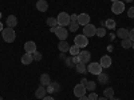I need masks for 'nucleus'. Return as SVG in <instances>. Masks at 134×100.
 <instances>
[{"mask_svg":"<svg viewBox=\"0 0 134 100\" xmlns=\"http://www.w3.org/2000/svg\"><path fill=\"white\" fill-rule=\"evenodd\" d=\"M47 26L50 27V28H54V27H58V19L57 17H48L47 19Z\"/></svg>","mask_w":134,"mask_h":100,"instance_id":"nucleus-23","label":"nucleus"},{"mask_svg":"<svg viewBox=\"0 0 134 100\" xmlns=\"http://www.w3.org/2000/svg\"><path fill=\"white\" fill-rule=\"evenodd\" d=\"M42 100H54V97H51V96H44Z\"/></svg>","mask_w":134,"mask_h":100,"instance_id":"nucleus-39","label":"nucleus"},{"mask_svg":"<svg viewBox=\"0 0 134 100\" xmlns=\"http://www.w3.org/2000/svg\"><path fill=\"white\" fill-rule=\"evenodd\" d=\"M72 61H74V64H78V63L81 61V60H79V56H74V58H72Z\"/></svg>","mask_w":134,"mask_h":100,"instance_id":"nucleus-37","label":"nucleus"},{"mask_svg":"<svg viewBox=\"0 0 134 100\" xmlns=\"http://www.w3.org/2000/svg\"><path fill=\"white\" fill-rule=\"evenodd\" d=\"M72 56H78L79 55V52H81V49H79V47L78 46H72V47H70V51H69Z\"/></svg>","mask_w":134,"mask_h":100,"instance_id":"nucleus-27","label":"nucleus"},{"mask_svg":"<svg viewBox=\"0 0 134 100\" xmlns=\"http://www.w3.org/2000/svg\"><path fill=\"white\" fill-rule=\"evenodd\" d=\"M100 65H102V68H109V67L111 65V58L109 56V55H105V56L100 58Z\"/></svg>","mask_w":134,"mask_h":100,"instance_id":"nucleus-17","label":"nucleus"},{"mask_svg":"<svg viewBox=\"0 0 134 100\" xmlns=\"http://www.w3.org/2000/svg\"><path fill=\"white\" fill-rule=\"evenodd\" d=\"M95 33H97V27L95 26L88 23L83 27V35L86 38H93V36H95Z\"/></svg>","mask_w":134,"mask_h":100,"instance_id":"nucleus-3","label":"nucleus"},{"mask_svg":"<svg viewBox=\"0 0 134 100\" xmlns=\"http://www.w3.org/2000/svg\"><path fill=\"white\" fill-rule=\"evenodd\" d=\"M0 19H2V12H0Z\"/></svg>","mask_w":134,"mask_h":100,"instance_id":"nucleus-47","label":"nucleus"},{"mask_svg":"<svg viewBox=\"0 0 134 100\" xmlns=\"http://www.w3.org/2000/svg\"><path fill=\"white\" fill-rule=\"evenodd\" d=\"M39 80H40V85H43V87H47L51 83V79H50V75L48 73H42Z\"/></svg>","mask_w":134,"mask_h":100,"instance_id":"nucleus-18","label":"nucleus"},{"mask_svg":"<svg viewBox=\"0 0 134 100\" xmlns=\"http://www.w3.org/2000/svg\"><path fill=\"white\" fill-rule=\"evenodd\" d=\"M111 11H113V14H115V15H121L125 11V4L122 3L121 0H118V2L113 3V5H111Z\"/></svg>","mask_w":134,"mask_h":100,"instance_id":"nucleus-6","label":"nucleus"},{"mask_svg":"<svg viewBox=\"0 0 134 100\" xmlns=\"http://www.w3.org/2000/svg\"><path fill=\"white\" fill-rule=\"evenodd\" d=\"M46 90H47V93H54V92H58L60 90V85L57 83V82H51L47 87H46Z\"/></svg>","mask_w":134,"mask_h":100,"instance_id":"nucleus-12","label":"nucleus"},{"mask_svg":"<svg viewBox=\"0 0 134 100\" xmlns=\"http://www.w3.org/2000/svg\"><path fill=\"white\" fill-rule=\"evenodd\" d=\"M88 100H97L98 99V95L97 93H94V91H93V93H88Z\"/></svg>","mask_w":134,"mask_h":100,"instance_id":"nucleus-34","label":"nucleus"},{"mask_svg":"<svg viewBox=\"0 0 134 100\" xmlns=\"http://www.w3.org/2000/svg\"><path fill=\"white\" fill-rule=\"evenodd\" d=\"M103 95H105V97L106 99H111V97H113L114 96V90H113V88H106V90L103 91Z\"/></svg>","mask_w":134,"mask_h":100,"instance_id":"nucleus-24","label":"nucleus"},{"mask_svg":"<svg viewBox=\"0 0 134 100\" xmlns=\"http://www.w3.org/2000/svg\"><path fill=\"white\" fill-rule=\"evenodd\" d=\"M131 48H133V49H134V41H133V43H131Z\"/></svg>","mask_w":134,"mask_h":100,"instance_id":"nucleus-45","label":"nucleus"},{"mask_svg":"<svg viewBox=\"0 0 134 100\" xmlns=\"http://www.w3.org/2000/svg\"><path fill=\"white\" fill-rule=\"evenodd\" d=\"M32 58H34V60H35V61H40L42 60V53L40 52H38V51H35V52H34L32 53Z\"/></svg>","mask_w":134,"mask_h":100,"instance_id":"nucleus-31","label":"nucleus"},{"mask_svg":"<svg viewBox=\"0 0 134 100\" xmlns=\"http://www.w3.org/2000/svg\"><path fill=\"white\" fill-rule=\"evenodd\" d=\"M75 68H76V72H78V73H86V72H87V67H86V64L82 63V61H79L78 64H75Z\"/></svg>","mask_w":134,"mask_h":100,"instance_id":"nucleus-22","label":"nucleus"},{"mask_svg":"<svg viewBox=\"0 0 134 100\" xmlns=\"http://www.w3.org/2000/svg\"><path fill=\"white\" fill-rule=\"evenodd\" d=\"M129 39H130L131 41H134V28H133L131 31H129Z\"/></svg>","mask_w":134,"mask_h":100,"instance_id":"nucleus-36","label":"nucleus"},{"mask_svg":"<svg viewBox=\"0 0 134 100\" xmlns=\"http://www.w3.org/2000/svg\"><path fill=\"white\" fill-rule=\"evenodd\" d=\"M78 56H79V60H81L82 63L87 64L88 61H90V59H91V53L88 52V51H81Z\"/></svg>","mask_w":134,"mask_h":100,"instance_id":"nucleus-11","label":"nucleus"},{"mask_svg":"<svg viewBox=\"0 0 134 100\" xmlns=\"http://www.w3.org/2000/svg\"><path fill=\"white\" fill-rule=\"evenodd\" d=\"M79 100H88V97L87 96H82V97H79Z\"/></svg>","mask_w":134,"mask_h":100,"instance_id":"nucleus-40","label":"nucleus"},{"mask_svg":"<svg viewBox=\"0 0 134 100\" xmlns=\"http://www.w3.org/2000/svg\"><path fill=\"white\" fill-rule=\"evenodd\" d=\"M105 26H106L109 29H114V28H115V21H114L113 19H109V20L105 21Z\"/></svg>","mask_w":134,"mask_h":100,"instance_id":"nucleus-28","label":"nucleus"},{"mask_svg":"<svg viewBox=\"0 0 134 100\" xmlns=\"http://www.w3.org/2000/svg\"><path fill=\"white\" fill-rule=\"evenodd\" d=\"M87 82H88V80H87V79H85V77H83V79L81 80V84H83V85H86V84H87Z\"/></svg>","mask_w":134,"mask_h":100,"instance_id":"nucleus-38","label":"nucleus"},{"mask_svg":"<svg viewBox=\"0 0 134 100\" xmlns=\"http://www.w3.org/2000/svg\"><path fill=\"white\" fill-rule=\"evenodd\" d=\"M127 16L131 17V19H134V7H131V8L127 9Z\"/></svg>","mask_w":134,"mask_h":100,"instance_id":"nucleus-33","label":"nucleus"},{"mask_svg":"<svg viewBox=\"0 0 134 100\" xmlns=\"http://www.w3.org/2000/svg\"><path fill=\"white\" fill-rule=\"evenodd\" d=\"M109 80H110V77H109V75H107V73H105V72H100V73L98 75V79H97V83H99L100 85H105L106 83H109Z\"/></svg>","mask_w":134,"mask_h":100,"instance_id":"nucleus-15","label":"nucleus"},{"mask_svg":"<svg viewBox=\"0 0 134 100\" xmlns=\"http://www.w3.org/2000/svg\"><path fill=\"white\" fill-rule=\"evenodd\" d=\"M64 63H66L67 67H75V64H74V61H72V58H66V59H64Z\"/></svg>","mask_w":134,"mask_h":100,"instance_id":"nucleus-32","label":"nucleus"},{"mask_svg":"<svg viewBox=\"0 0 134 100\" xmlns=\"http://www.w3.org/2000/svg\"><path fill=\"white\" fill-rule=\"evenodd\" d=\"M86 87V91H95V88H97V83L95 82H87V84L85 85Z\"/></svg>","mask_w":134,"mask_h":100,"instance_id":"nucleus-25","label":"nucleus"},{"mask_svg":"<svg viewBox=\"0 0 134 100\" xmlns=\"http://www.w3.org/2000/svg\"><path fill=\"white\" fill-rule=\"evenodd\" d=\"M74 41H75V46H78L79 48H85L88 44V38H86L85 35H78V36H75Z\"/></svg>","mask_w":134,"mask_h":100,"instance_id":"nucleus-5","label":"nucleus"},{"mask_svg":"<svg viewBox=\"0 0 134 100\" xmlns=\"http://www.w3.org/2000/svg\"><path fill=\"white\" fill-rule=\"evenodd\" d=\"M0 100H3V97H2V96H0Z\"/></svg>","mask_w":134,"mask_h":100,"instance_id":"nucleus-48","label":"nucleus"},{"mask_svg":"<svg viewBox=\"0 0 134 100\" xmlns=\"http://www.w3.org/2000/svg\"><path fill=\"white\" fill-rule=\"evenodd\" d=\"M85 93H86V87L83 85V84H76L75 87H74V95L79 99V97H82V96H85Z\"/></svg>","mask_w":134,"mask_h":100,"instance_id":"nucleus-8","label":"nucleus"},{"mask_svg":"<svg viewBox=\"0 0 134 100\" xmlns=\"http://www.w3.org/2000/svg\"><path fill=\"white\" fill-rule=\"evenodd\" d=\"M2 36H3V40L7 41V43H12L15 39H16V33H15V29L14 28H4L2 31Z\"/></svg>","mask_w":134,"mask_h":100,"instance_id":"nucleus-1","label":"nucleus"},{"mask_svg":"<svg viewBox=\"0 0 134 100\" xmlns=\"http://www.w3.org/2000/svg\"><path fill=\"white\" fill-rule=\"evenodd\" d=\"M46 93H47L46 87L40 85V87H38V90L35 91V97H38V99H43L44 96H46Z\"/></svg>","mask_w":134,"mask_h":100,"instance_id":"nucleus-19","label":"nucleus"},{"mask_svg":"<svg viewBox=\"0 0 134 100\" xmlns=\"http://www.w3.org/2000/svg\"><path fill=\"white\" fill-rule=\"evenodd\" d=\"M78 29H79V24H78V21H76V23H72V21H71V23L69 24V31L70 32H76Z\"/></svg>","mask_w":134,"mask_h":100,"instance_id":"nucleus-29","label":"nucleus"},{"mask_svg":"<svg viewBox=\"0 0 134 100\" xmlns=\"http://www.w3.org/2000/svg\"><path fill=\"white\" fill-rule=\"evenodd\" d=\"M34 61V58H32V53H24L23 56H21V63H23L24 65H28Z\"/></svg>","mask_w":134,"mask_h":100,"instance_id":"nucleus-20","label":"nucleus"},{"mask_svg":"<svg viewBox=\"0 0 134 100\" xmlns=\"http://www.w3.org/2000/svg\"><path fill=\"white\" fill-rule=\"evenodd\" d=\"M124 2H126V3H131L133 0H124Z\"/></svg>","mask_w":134,"mask_h":100,"instance_id":"nucleus-44","label":"nucleus"},{"mask_svg":"<svg viewBox=\"0 0 134 100\" xmlns=\"http://www.w3.org/2000/svg\"><path fill=\"white\" fill-rule=\"evenodd\" d=\"M102 70L103 68H102V65H100V63H90L87 67V71L93 75H97V76L102 72Z\"/></svg>","mask_w":134,"mask_h":100,"instance_id":"nucleus-4","label":"nucleus"},{"mask_svg":"<svg viewBox=\"0 0 134 100\" xmlns=\"http://www.w3.org/2000/svg\"><path fill=\"white\" fill-rule=\"evenodd\" d=\"M36 9L40 11V12H46L48 9V3L46 0H38L36 2Z\"/></svg>","mask_w":134,"mask_h":100,"instance_id":"nucleus-13","label":"nucleus"},{"mask_svg":"<svg viewBox=\"0 0 134 100\" xmlns=\"http://www.w3.org/2000/svg\"><path fill=\"white\" fill-rule=\"evenodd\" d=\"M131 40L130 39H124L122 40V43H121V46H122V48H125V49H127V48H131Z\"/></svg>","mask_w":134,"mask_h":100,"instance_id":"nucleus-26","label":"nucleus"},{"mask_svg":"<svg viewBox=\"0 0 134 100\" xmlns=\"http://www.w3.org/2000/svg\"><path fill=\"white\" fill-rule=\"evenodd\" d=\"M24 51L27 52V53H34L36 51V44H35V41H31V40H28V41H26L24 43Z\"/></svg>","mask_w":134,"mask_h":100,"instance_id":"nucleus-9","label":"nucleus"},{"mask_svg":"<svg viewBox=\"0 0 134 100\" xmlns=\"http://www.w3.org/2000/svg\"><path fill=\"white\" fill-rule=\"evenodd\" d=\"M55 33H57V38L59 40H66L67 38H69V31H67L64 27H60L58 26L57 29H55Z\"/></svg>","mask_w":134,"mask_h":100,"instance_id":"nucleus-7","label":"nucleus"},{"mask_svg":"<svg viewBox=\"0 0 134 100\" xmlns=\"http://www.w3.org/2000/svg\"><path fill=\"white\" fill-rule=\"evenodd\" d=\"M58 49H59L60 52H63V53L69 52V51H70V44H69V41H66V40H60V41H59V44H58Z\"/></svg>","mask_w":134,"mask_h":100,"instance_id":"nucleus-16","label":"nucleus"},{"mask_svg":"<svg viewBox=\"0 0 134 100\" xmlns=\"http://www.w3.org/2000/svg\"><path fill=\"white\" fill-rule=\"evenodd\" d=\"M5 23H7V27L15 28L16 24H18V17H16L15 15H9V16L7 17V20H5Z\"/></svg>","mask_w":134,"mask_h":100,"instance_id":"nucleus-14","label":"nucleus"},{"mask_svg":"<svg viewBox=\"0 0 134 100\" xmlns=\"http://www.w3.org/2000/svg\"><path fill=\"white\" fill-rule=\"evenodd\" d=\"M117 36H119L122 40H124V39H129V29H126V28L117 29Z\"/></svg>","mask_w":134,"mask_h":100,"instance_id":"nucleus-21","label":"nucleus"},{"mask_svg":"<svg viewBox=\"0 0 134 100\" xmlns=\"http://www.w3.org/2000/svg\"><path fill=\"white\" fill-rule=\"evenodd\" d=\"M97 100H109V99H106V97H105V96H103V97H98V99H97Z\"/></svg>","mask_w":134,"mask_h":100,"instance_id":"nucleus-41","label":"nucleus"},{"mask_svg":"<svg viewBox=\"0 0 134 100\" xmlns=\"http://www.w3.org/2000/svg\"><path fill=\"white\" fill-rule=\"evenodd\" d=\"M4 28H3V24H2V21H0V32H2Z\"/></svg>","mask_w":134,"mask_h":100,"instance_id":"nucleus-42","label":"nucleus"},{"mask_svg":"<svg viewBox=\"0 0 134 100\" xmlns=\"http://www.w3.org/2000/svg\"><path fill=\"white\" fill-rule=\"evenodd\" d=\"M110 2H113V3H115V2H118V0H110Z\"/></svg>","mask_w":134,"mask_h":100,"instance_id":"nucleus-46","label":"nucleus"},{"mask_svg":"<svg viewBox=\"0 0 134 100\" xmlns=\"http://www.w3.org/2000/svg\"><path fill=\"white\" fill-rule=\"evenodd\" d=\"M110 100H121V99H119V97H114V96H113V97H111Z\"/></svg>","mask_w":134,"mask_h":100,"instance_id":"nucleus-43","label":"nucleus"},{"mask_svg":"<svg viewBox=\"0 0 134 100\" xmlns=\"http://www.w3.org/2000/svg\"><path fill=\"white\" fill-rule=\"evenodd\" d=\"M57 19H58V26H60V27H67V26L71 23L70 15L67 14V12H60Z\"/></svg>","mask_w":134,"mask_h":100,"instance_id":"nucleus-2","label":"nucleus"},{"mask_svg":"<svg viewBox=\"0 0 134 100\" xmlns=\"http://www.w3.org/2000/svg\"><path fill=\"white\" fill-rule=\"evenodd\" d=\"M88 21H90V16H88V14H79L78 15V24L79 26H86L88 24Z\"/></svg>","mask_w":134,"mask_h":100,"instance_id":"nucleus-10","label":"nucleus"},{"mask_svg":"<svg viewBox=\"0 0 134 100\" xmlns=\"http://www.w3.org/2000/svg\"><path fill=\"white\" fill-rule=\"evenodd\" d=\"M95 35L98 36V38H103V36H106V28H97V33Z\"/></svg>","mask_w":134,"mask_h":100,"instance_id":"nucleus-30","label":"nucleus"},{"mask_svg":"<svg viewBox=\"0 0 134 100\" xmlns=\"http://www.w3.org/2000/svg\"><path fill=\"white\" fill-rule=\"evenodd\" d=\"M70 20L72 21V23H76V21H78V15H76V14H74V15H70Z\"/></svg>","mask_w":134,"mask_h":100,"instance_id":"nucleus-35","label":"nucleus"}]
</instances>
